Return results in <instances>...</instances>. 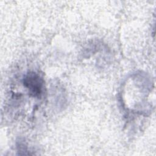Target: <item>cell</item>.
Returning <instances> with one entry per match:
<instances>
[{"instance_id": "obj_1", "label": "cell", "mask_w": 156, "mask_h": 156, "mask_svg": "<svg viewBox=\"0 0 156 156\" xmlns=\"http://www.w3.org/2000/svg\"><path fill=\"white\" fill-rule=\"evenodd\" d=\"M24 87L28 90L30 95L39 98L44 90V81L43 79L35 72L27 73L23 79Z\"/></svg>"}]
</instances>
